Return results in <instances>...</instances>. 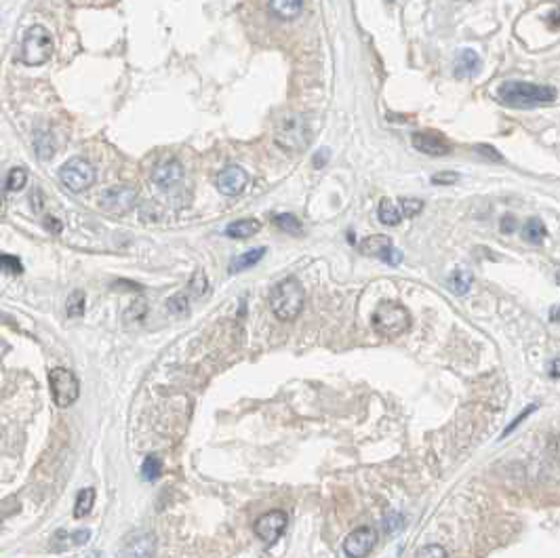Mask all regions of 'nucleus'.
<instances>
[{
	"instance_id": "1",
	"label": "nucleus",
	"mask_w": 560,
	"mask_h": 558,
	"mask_svg": "<svg viewBox=\"0 0 560 558\" xmlns=\"http://www.w3.org/2000/svg\"><path fill=\"white\" fill-rule=\"evenodd\" d=\"M497 97L510 108H535L541 104H552L558 97V91L550 85L508 80L497 89Z\"/></svg>"
},
{
	"instance_id": "2",
	"label": "nucleus",
	"mask_w": 560,
	"mask_h": 558,
	"mask_svg": "<svg viewBox=\"0 0 560 558\" xmlns=\"http://www.w3.org/2000/svg\"><path fill=\"white\" fill-rule=\"evenodd\" d=\"M304 287L302 282L289 276L284 280H280L278 284L272 287L270 291V308L274 312V316L282 322H293L295 318L300 316L302 308H304Z\"/></svg>"
},
{
	"instance_id": "3",
	"label": "nucleus",
	"mask_w": 560,
	"mask_h": 558,
	"mask_svg": "<svg viewBox=\"0 0 560 558\" xmlns=\"http://www.w3.org/2000/svg\"><path fill=\"white\" fill-rule=\"evenodd\" d=\"M371 324L373 329L385 337V339H396L401 337L403 333L409 331L411 326V314L409 310L399 304V302H383L377 306V310L373 312V318H371Z\"/></svg>"
},
{
	"instance_id": "4",
	"label": "nucleus",
	"mask_w": 560,
	"mask_h": 558,
	"mask_svg": "<svg viewBox=\"0 0 560 558\" xmlns=\"http://www.w3.org/2000/svg\"><path fill=\"white\" fill-rule=\"evenodd\" d=\"M274 142L282 150L298 152L310 142V124L302 114H287L274 129Z\"/></svg>"
},
{
	"instance_id": "5",
	"label": "nucleus",
	"mask_w": 560,
	"mask_h": 558,
	"mask_svg": "<svg viewBox=\"0 0 560 558\" xmlns=\"http://www.w3.org/2000/svg\"><path fill=\"white\" fill-rule=\"evenodd\" d=\"M53 55V38L43 25H32L21 43V61L25 65H43Z\"/></svg>"
},
{
	"instance_id": "6",
	"label": "nucleus",
	"mask_w": 560,
	"mask_h": 558,
	"mask_svg": "<svg viewBox=\"0 0 560 558\" xmlns=\"http://www.w3.org/2000/svg\"><path fill=\"white\" fill-rule=\"evenodd\" d=\"M49 388H51L53 403L59 409H65V407L74 405L78 401V397H80V381H78V377L72 371L61 369V367H55V369L49 371Z\"/></svg>"
},
{
	"instance_id": "7",
	"label": "nucleus",
	"mask_w": 560,
	"mask_h": 558,
	"mask_svg": "<svg viewBox=\"0 0 560 558\" xmlns=\"http://www.w3.org/2000/svg\"><path fill=\"white\" fill-rule=\"evenodd\" d=\"M59 179L70 192L80 194L95 183V169L85 158H70L61 165Z\"/></svg>"
},
{
	"instance_id": "8",
	"label": "nucleus",
	"mask_w": 560,
	"mask_h": 558,
	"mask_svg": "<svg viewBox=\"0 0 560 558\" xmlns=\"http://www.w3.org/2000/svg\"><path fill=\"white\" fill-rule=\"evenodd\" d=\"M135 199H137L135 188H131V186H114V188L106 190L100 196V207H102V211L120 217V215H126L131 209L135 207Z\"/></svg>"
},
{
	"instance_id": "9",
	"label": "nucleus",
	"mask_w": 560,
	"mask_h": 558,
	"mask_svg": "<svg viewBox=\"0 0 560 558\" xmlns=\"http://www.w3.org/2000/svg\"><path fill=\"white\" fill-rule=\"evenodd\" d=\"M287 522H289V516L284 510H270L266 514H261L255 524H253V531L255 535L263 542V544H276L280 539V535L284 533L287 529Z\"/></svg>"
},
{
	"instance_id": "10",
	"label": "nucleus",
	"mask_w": 560,
	"mask_h": 558,
	"mask_svg": "<svg viewBox=\"0 0 560 558\" xmlns=\"http://www.w3.org/2000/svg\"><path fill=\"white\" fill-rule=\"evenodd\" d=\"M156 537L150 531H133L122 539L120 558H154Z\"/></svg>"
},
{
	"instance_id": "11",
	"label": "nucleus",
	"mask_w": 560,
	"mask_h": 558,
	"mask_svg": "<svg viewBox=\"0 0 560 558\" xmlns=\"http://www.w3.org/2000/svg\"><path fill=\"white\" fill-rule=\"evenodd\" d=\"M377 544V531L373 527H358L354 529L346 542H344V552L348 558H367Z\"/></svg>"
},
{
	"instance_id": "12",
	"label": "nucleus",
	"mask_w": 560,
	"mask_h": 558,
	"mask_svg": "<svg viewBox=\"0 0 560 558\" xmlns=\"http://www.w3.org/2000/svg\"><path fill=\"white\" fill-rule=\"evenodd\" d=\"M413 146L427 156H447L451 152L449 140L438 131H417L413 133Z\"/></svg>"
},
{
	"instance_id": "13",
	"label": "nucleus",
	"mask_w": 560,
	"mask_h": 558,
	"mask_svg": "<svg viewBox=\"0 0 560 558\" xmlns=\"http://www.w3.org/2000/svg\"><path fill=\"white\" fill-rule=\"evenodd\" d=\"M249 183V175L245 169L236 167V165H229L225 169L219 171L217 175V190L223 194V196H238L245 192Z\"/></svg>"
},
{
	"instance_id": "14",
	"label": "nucleus",
	"mask_w": 560,
	"mask_h": 558,
	"mask_svg": "<svg viewBox=\"0 0 560 558\" xmlns=\"http://www.w3.org/2000/svg\"><path fill=\"white\" fill-rule=\"evenodd\" d=\"M181 179H183V167H181V162L175 160V158L158 162V165L154 167V171H152V181L162 190L175 188Z\"/></svg>"
},
{
	"instance_id": "15",
	"label": "nucleus",
	"mask_w": 560,
	"mask_h": 558,
	"mask_svg": "<svg viewBox=\"0 0 560 558\" xmlns=\"http://www.w3.org/2000/svg\"><path fill=\"white\" fill-rule=\"evenodd\" d=\"M480 70V57L474 49H461L455 59V76L459 80L472 78Z\"/></svg>"
},
{
	"instance_id": "16",
	"label": "nucleus",
	"mask_w": 560,
	"mask_h": 558,
	"mask_svg": "<svg viewBox=\"0 0 560 558\" xmlns=\"http://www.w3.org/2000/svg\"><path fill=\"white\" fill-rule=\"evenodd\" d=\"M261 230V223L257 219H236L225 227V236L229 238H251Z\"/></svg>"
},
{
	"instance_id": "17",
	"label": "nucleus",
	"mask_w": 560,
	"mask_h": 558,
	"mask_svg": "<svg viewBox=\"0 0 560 558\" xmlns=\"http://www.w3.org/2000/svg\"><path fill=\"white\" fill-rule=\"evenodd\" d=\"M266 255V247H257V249H251V251H245L243 255L234 257L232 264H229V272L232 274H238V272H245L253 266H257L259 261Z\"/></svg>"
},
{
	"instance_id": "18",
	"label": "nucleus",
	"mask_w": 560,
	"mask_h": 558,
	"mask_svg": "<svg viewBox=\"0 0 560 558\" xmlns=\"http://www.w3.org/2000/svg\"><path fill=\"white\" fill-rule=\"evenodd\" d=\"M304 9V0H270V11L278 19H295Z\"/></svg>"
},
{
	"instance_id": "19",
	"label": "nucleus",
	"mask_w": 560,
	"mask_h": 558,
	"mask_svg": "<svg viewBox=\"0 0 560 558\" xmlns=\"http://www.w3.org/2000/svg\"><path fill=\"white\" fill-rule=\"evenodd\" d=\"M546 234H548L546 223L539 217H531L529 221L524 223V227H522V238L526 243H531V245H541L544 238H546Z\"/></svg>"
},
{
	"instance_id": "20",
	"label": "nucleus",
	"mask_w": 560,
	"mask_h": 558,
	"mask_svg": "<svg viewBox=\"0 0 560 558\" xmlns=\"http://www.w3.org/2000/svg\"><path fill=\"white\" fill-rule=\"evenodd\" d=\"M377 215H379V221H381L383 225H399L401 219L405 217L403 211H401L396 205H394L390 199H383V201L379 203Z\"/></svg>"
},
{
	"instance_id": "21",
	"label": "nucleus",
	"mask_w": 560,
	"mask_h": 558,
	"mask_svg": "<svg viewBox=\"0 0 560 558\" xmlns=\"http://www.w3.org/2000/svg\"><path fill=\"white\" fill-rule=\"evenodd\" d=\"M34 148H36V156L41 160H51L55 154V142H53L51 133H47V131H36Z\"/></svg>"
},
{
	"instance_id": "22",
	"label": "nucleus",
	"mask_w": 560,
	"mask_h": 558,
	"mask_svg": "<svg viewBox=\"0 0 560 558\" xmlns=\"http://www.w3.org/2000/svg\"><path fill=\"white\" fill-rule=\"evenodd\" d=\"M274 223H276L278 230H282V232H287V234H293V236H300L304 232L302 221L295 217V215H291V213L274 215Z\"/></svg>"
},
{
	"instance_id": "23",
	"label": "nucleus",
	"mask_w": 560,
	"mask_h": 558,
	"mask_svg": "<svg viewBox=\"0 0 560 558\" xmlns=\"http://www.w3.org/2000/svg\"><path fill=\"white\" fill-rule=\"evenodd\" d=\"M449 284H451V291H453L455 295H466V293L470 291V287H472V274L466 272L464 268H459V270H455V272L451 274Z\"/></svg>"
},
{
	"instance_id": "24",
	"label": "nucleus",
	"mask_w": 560,
	"mask_h": 558,
	"mask_svg": "<svg viewBox=\"0 0 560 558\" xmlns=\"http://www.w3.org/2000/svg\"><path fill=\"white\" fill-rule=\"evenodd\" d=\"M95 504V491L93 489H82L80 493L76 495V504H74V516L82 518L93 510Z\"/></svg>"
},
{
	"instance_id": "25",
	"label": "nucleus",
	"mask_w": 560,
	"mask_h": 558,
	"mask_svg": "<svg viewBox=\"0 0 560 558\" xmlns=\"http://www.w3.org/2000/svg\"><path fill=\"white\" fill-rule=\"evenodd\" d=\"M160 474H162V459L158 455H148L144 459V464H142V476H144V480L154 482V480L160 478Z\"/></svg>"
},
{
	"instance_id": "26",
	"label": "nucleus",
	"mask_w": 560,
	"mask_h": 558,
	"mask_svg": "<svg viewBox=\"0 0 560 558\" xmlns=\"http://www.w3.org/2000/svg\"><path fill=\"white\" fill-rule=\"evenodd\" d=\"M392 241L385 238V236H371V238H365L360 243V251L365 255H373V257H379L383 253L385 247H390Z\"/></svg>"
},
{
	"instance_id": "27",
	"label": "nucleus",
	"mask_w": 560,
	"mask_h": 558,
	"mask_svg": "<svg viewBox=\"0 0 560 558\" xmlns=\"http://www.w3.org/2000/svg\"><path fill=\"white\" fill-rule=\"evenodd\" d=\"M65 314L70 318H78L85 314V293L82 291H72L68 295V302H65Z\"/></svg>"
},
{
	"instance_id": "28",
	"label": "nucleus",
	"mask_w": 560,
	"mask_h": 558,
	"mask_svg": "<svg viewBox=\"0 0 560 558\" xmlns=\"http://www.w3.org/2000/svg\"><path fill=\"white\" fill-rule=\"evenodd\" d=\"M27 183V171L21 167H13L7 175V192H19Z\"/></svg>"
},
{
	"instance_id": "29",
	"label": "nucleus",
	"mask_w": 560,
	"mask_h": 558,
	"mask_svg": "<svg viewBox=\"0 0 560 558\" xmlns=\"http://www.w3.org/2000/svg\"><path fill=\"white\" fill-rule=\"evenodd\" d=\"M0 264H3V270H5L7 274L17 276V274H21V272H23V264H21V259H19V257H15V255L3 253V255H0Z\"/></svg>"
},
{
	"instance_id": "30",
	"label": "nucleus",
	"mask_w": 560,
	"mask_h": 558,
	"mask_svg": "<svg viewBox=\"0 0 560 558\" xmlns=\"http://www.w3.org/2000/svg\"><path fill=\"white\" fill-rule=\"evenodd\" d=\"M167 308L175 314H186L188 308H190V302H188V295L186 293H177L173 298L167 300Z\"/></svg>"
},
{
	"instance_id": "31",
	"label": "nucleus",
	"mask_w": 560,
	"mask_h": 558,
	"mask_svg": "<svg viewBox=\"0 0 560 558\" xmlns=\"http://www.w3.org/2000/svg\"><path fill=\"white\" fill-rule=\"evenodd\" d=\"M188 289L192 291V295H196V298H199V295H203V293L207 291V276H205L203 270H199V272H196V274L192 276Z\"/></svg>"
},
{
	"instance_id": "32",
	"label": "nucleus",
	"mask_w": 560,
	"mask_h": 558,
	"mask_svg": "<svg viewBox=\"0 0 560 558\" xmlns=\"http://www.w3.org/2000/svg\"><path fill=\"white\" fill-rule=\"evenodd\" d=\"M415 558H447V550L443 546H423L421 550H417Z\"/></svg>"
},
{
	"instance_id": "33",
	"label": "nucleus",
	"mask_w": 560,
	"mask_h": 558,
	"mask_svg": "<svg viewBox=\"0 0 560 558\" xmlns=\"http://www.w3.org/2000/svg\"><path fill=\"white\" fill-rule=\"evenodd\" d=\"M379 259L385 261V264H390V266H399L401 261H403V251H399L394 245H390V247L383 249V253L379 255Z\"/></svg>"
},
{
	"instance_id": "34",
	"label": "nucleus",
	"mask_w": 560,
	"mask_h": 558,
	"mask_svg": "<svg viewBox=\"0 0 560 558\" xmlns=\"http://www.w3.org/2000/svg\"><path fill=\"white\" fill-rule=\"evenodd\" d=\"M421 209H423V203L417 199H403L401 201V211L405 217H415Z\"/></svg>"
},
{
	"instance_id": "35",
	"label": "nucleus",
	"mask_w": 560,
	"mask_h": 558,
	"mask_svg": "<svg viewBox=\"0 0 560 558\" xmlns=\"http://www.w3.org/2000/svg\"><path fill=\"white\" fill-rule=\"evenodd\" d=\"M457 181H459V173H455V171H440V173L432 175V183H436V186H453Z\"/></svg>"
},
{
	"instance_id": "36",
	"label": "nucleus",
	"mask_w": 560,
	"mask_h": 558,
	"mask_svg": "<svg viewBox=\"0 0 560 558\" xmlns=\"http://www.w3.org/2000/svg\"><path fill=\"white\" fill-rule=\"evenodd\" d=\"M476 152L482 154V156H486V158H491V160H495V162H502V160H504V156H502L495 148H491V146H476Z\"/></svg>"
},
{
	"instance_id": "37",
	"label": "nucleus",
	"mask_w": 560,
	"mask_h": 558,
	"mask_svg": "<svg viewBox=\"0 0 560 558\" xmlns=\"http://www.w3.org/2000/svg\"><path fill=\"white\" fill-rule=\"evenodd\" d=\"M535 409H537L535 405H531V407H526V411H524V413H520V415H518V417H516V419H514V421H512V423L508 425V428L504 430V434H502V436H508V434H510V432H512V430L516 428V425H518V423H520L522 419H526V417H529V415H531V413H533Z\"/></svg>"
},
{
	"instance_id": "38",
	"label": "nucleus",
	"mask_w": 560,
	"mask_h": 558,
	"mask_svg": "<svg viewBox=\"0 0 560 558\" xmlns=\"http://www.w3.org/2000/svg\"><path fill=\"white\" fill-rule=\"evenodd\" d=\"M500 227H502V232H504V234H512L514 230H516V217H512V215H506V217H502V223H500Z\"/></svg>"
},
{
	"instance_id": "39",
	"label": "nucleus",
	"mask_w": 560,
	"mask_h": 558,
	"mask_svg": "<svg viewBox=\"0 0 560 558\" xmlns=\"http://www.w3.org/2000/svg\"><path fill=\"white\" fill-rule=\"evenodd\" d=\"M546 25L550 30H558L560 27V7H556L554 11H550V15L546 17Z\"/></svg>"
},
{
	"instance_id": "40",
	"label": "nucleus",
	"mask_w": 560,
	"mask_h": 558,
	"mask_svg": "<svg viewBox=\"0 0 560 558\" xmlns=\"http://www.w3.org/2000/svg\"><path fill=\"white\" fill-rule=\"evenodd\" d=\"M326 162H328V150L322 148V150L314 156V167H316V169H322V167L326 165Z\"/></svg>"
},
{
	"instance_id": "41",
	"label": "nucleus",
	"mask_w": 560,
	"mask_h": 558,
	"mask_svg": "<svg viewBox=\"0 0 560 558\" xmlns=\"http://www.w3.org/2000/svg\"><path fill=\"white\" fill-rule=\"evenodd\" d=\"M45 227H47V230H51L53 234H59V232H61V223H59L55 217H51V215H47V217H45Z\"/></svg>"
},
{
	"instance_id": "42",
	"label": "nucleus",
	"mask_w": 560,
	"mask_h": 558,
	"mask_svg": "<svg viewBox=\"0 0 560 558\" xmlns=\"http://www.w3.org/2000/svg\"><path fill=\"white\" fill-rule=\"evenodd\" d=\"M89 537H91V533H89V531H78V533H74V537H72V539H74V544H85Z\"/></svg>"
},
{
	"instance_id": "43",
	"label": "nucleus",
	"mask_w": 560,
	"mask_h": 558,
	"mask_svg": "<svg viewBox=\"0 0 560 558\" xmlns=\"http://www.w3.org/2000/svg\"><path fill=\"white\" fill-rule=\"evenodd\" d=\"M550 375H552V377H560V358H558V360H554V363H552V367H550Z\"/></svg>"
},
{
	"instance_id": "44",
	"label": "nucleus",
	"mask_w": 560,
	"mask_h": 558,
	"mask_svg": "<svg viewBox=\"0 0 560 558\" xmlns=\"http://www.w3.org/2000/svg\"><path fill=\"white\" fill-rule=\"evenodd\" d=\"M550 320L560 324V306H554V308L550 310Z\"/></svg>"
},
{
	"instance_id": "45",
	"label": "nucleus",
	"mask_w": 560,
	"mask_h": 558,
	"mask_svg": "<svg viewBox=\"0 0 560 558\" xmlns=\"http://www.w3.org/2000/svg\"><path fill=\"white\" fill-rule=\"evenodd\" d=\"M556 282H558V284H560V272H558V274H556Z\"/></svg>"
}]
</instances>
